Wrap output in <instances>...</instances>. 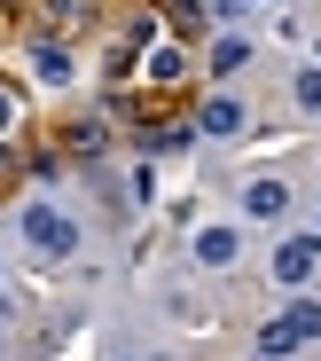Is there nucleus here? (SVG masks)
I'll list each match as a JSON object with an SVG mask.
<instances>
[{
  "instance_id": "obj_1",
  "label": "nucleus",
  "mask_w": 321,
  "mask_h": 361,
  "mask_svg": "<svg viewBox=\"0 0 321 361\" xmlns=\"http://www.w3.org/2000/svg\"><path fill=\"white\" fill-rule=\"evenodd\" d=\"M321 338V307H313V298H298V307H282V322H267L259 330V353H290V345H313Z\"/></svg>"
},
{
  "instance_id": "obj_2",
  "label": "nucleus",
  "mask_w": 321,
  "mask_h": 361,
  "mask_svg": "<svg viewBox=\"0 0 321 361\" xmlns=\"http://www.w3.org/2000/svg\"><path fill=\"white\" fill-rule=\"evenodd\" d=\"M24 235H32V244H39L47 259H71V252H79V228L63 220L55 204H24Z\"/></svg>"
},
{
  "instance_id": "obj_3",
  "label": "nucleus",
  "mask_w": 321,
  "mask_h": 361,
  "mask_svg": "<svg viewBox=\"0 0 321 361\" xmlns=\"http://www.w3.org/2000/svg\"><path fill=\"white\" fill-rule=\"evenodd\" d=\"M141 47H149V55H141L134 71H141V79H149L157 94H172V87L188 79V47H180V39H141Z\"/></svg>"
},
{
  "instance_id": "obj_4",
  "label": "nucleus",
  "mask_w": 321,
  "mask_h": 361,
  "mask_svg": "<svg viewBox=\"0 0 321 361\" xmlns=\"http://www.w3.org/2000/svg\"><path fill=\"white\" fill-rule=\"evenodd\" d=\"M321 267V235H290V244L275 252V283H306Z\"/></svg>"
},
{
  "instance_id": "obj_5",
  "label": "nucleus",
  "mask_w": 321,
  "mask_h": 361,
  "mask_svg": "<svg viewBox=\"0 0 321 361\" xmlns=\"http://www.w3.org/2000/svg\"><path fill=\"white\" fill-rule=\"evenodd\" d=\"M196 134H212V142H227V134H243V102H235V94H212V102L196 110Z\"/></svg>"
},
{
  "instance_id": "obj_6",
  "label": "nucleus",
  "mask_w": 321,
  "mask_h": 361,
  "mask_svg": "<svg viewBox=\"0 0 321 361\" xmlns=\"http://www.w3.org/2000/svg\"><path fill=\"white\" fill-rule=\"evenodd\" d=\"M243 212H251V220H282V212H290V189H282V180H251V189H243Z\"/></svg>"
},
{
  "instance_id": "obj_7",
  "label": "nucleus",
  "mask_w": 321,
  "mask_h": 361,
  "mask_svg": "<svg viewBox=\"0 0 321 361\" xmlns=\"http://www.w3.org/2000/svg\"><path fill=\"white\" fill-rule=\"evenodd\" d=\"M196 259L204 267H235V228H204L196 235Z\"/></svg>"
},
{
  "instance_id": "obj_8",
  "label": "nucleus",
  "mask_w": 321,
  "mask_h": 361,
  "mask_svg": "<svg viewBox=\"0 0 321 361\" xmlns=\"http://www.w3.org/2000/svg\"><path fill=\"white\" fill-rule=\"evenodd\" d=\"M63 142H71V157H102V149H110V126H102V118H79Z\"/></svg>"
},
{
  "instance_id": "obj_9",
  "label": "nucleus",
  "mask_w": 321,
  "mask_h": 361,
  "mask_svg": "<svg viewBox=\"0 0 321 361\" xmlns=\"http://www.w3.org/2000/svg\"><path fill=\"white\" fill-rule=\"evenodd\" d=\"M39 16H47L55 32H79V24H87V0H39Z\"/></svg>"
},
{
  "instance_id": "obj_10",
  "label": "nucleus",
  "mask_w": 321,
  "mask_h": 361,
  "mask_svg": "<svg viewBox=\"0 0 321 361\" xmlns=\"http://www.w3.org/2000/svg\"><path fill=\"white\" fill-rule=\"evenodd\" d=\"M32 63H39V79H71V55H63L55 39H39V47H32Z\"/></svg>"
},
{
  "instance_id": "obj_11",
  "label": "nucleus",
  "mask_w": 321,
  "mask_h": 361,
  "mask_svg": "<svg viewBox=\"0 0 321 361\" xmlns=\"http://www.w3.org/2000/svg\"><path fill=\"white\" fill-rule=\"evenodd\" d=\"M243 55H251L243 39H220V47H212V71H220V79H227V71H243Z\"/></svg>"
},
{
  "instance_id": "obj_12",
  "label": "nucleus",
  "mask_w": 321,
  "mask_h": 361,
  "mask_svg": "<svg viewBox=\"0 0 321 361\" xmlns=\"http://www.w3.org/2000/svg\"><path fill=\"white\" fill-rule=\"evenodd\" d=\"M24 126V102H16V87H0V134H16Z\"/></svg>"
},
{
  "instance_id": "obj_13",
  "label": "nucleus",
  "mask_w": 321,
  "mask_h": 361,
  "mask_svg": "<svg viewBox=\"0 0 321 361\" xmlns=\"http://www.w3.org/2000/svg\"><path fill=\"white\" fill-rule=\"evenodd\" d=\"M298 102H306V110H321V71H298Z\"/></svg>"
}]
</instances>
